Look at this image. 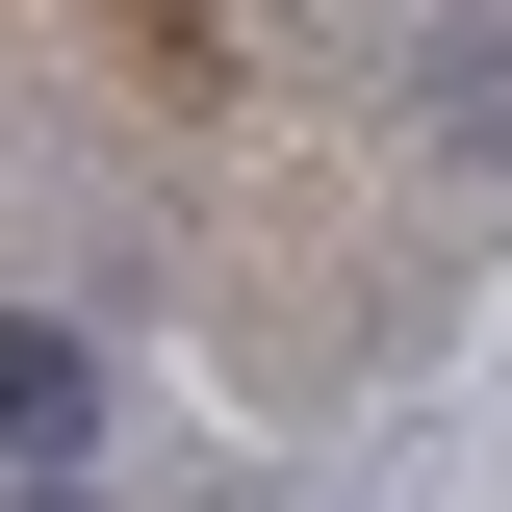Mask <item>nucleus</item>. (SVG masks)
I'll return each mask as SVG.
<instances>
[{"mask_svg":"<svg viewBox=\"0 0 512 512\" xmlns=\"http://www.w3.org/2000/svg\"><path fill=\"white\" fill-rule=\"evenodd\" d=\"M103 436V333L77 308H0V461H77Z\"/></svg>","mask_w":512,"mask_h":512,"instance_id":"obj_1","label":"nucleus"},{"mask_svg":"<svg viewBox=\"0 0 512 512\" xmlns=\"http://www.w3.org/2000/svg\"><path fill=\"white\" fill-rule=\"evenodd\" d=\"M410 103H436L461 180H512V26H436V52H410Z\"/></svg>","mask_w":512,"mask_h":512,"instance_id":"obj_2","label":"nucleus"},{"mask_svg":"<svg viewBox=\"0 0 512 512\" xmlns=\"http://www.w3.org/2000/svg\"><path fill=\"white\" fill-rule=\"evenodd\" d=\"M0 512H103V487H77V461H26V487H0Z\"/></svg>","mask_w":512,"mask_h":512,"instance_id":"obj_3","label":"nucleus"}]
</instances>
